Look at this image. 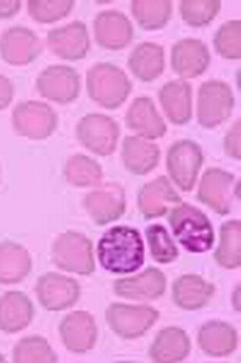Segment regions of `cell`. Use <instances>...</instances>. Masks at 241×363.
<instances>
[{
  "mask_svg": "<svg viewBox=\"0 0 241 363\" xmlns=\"http://www.w3.org/2000/svg\"><path fill=\"white\" fill-rule=\"evenodd\" d=\"M98 44L108 50L125 49L134 38V26L125 13L117 10L102 11L93 22Z\"/></svg>",
  "mask_w": 241,
  "mask_h": 363,
  "instance_id": "cell-13",
  "label": "cell"
},
{
  "mask_svg": "<svg viewBox=\"0 0 241 363\" xmlns=\"http://www.w3.org/2000/svg\"><path fill=\"white\" fill-rule=\"evenodd\" d=\"M86 87L90 98L109 109L122 106L128 98L132 84L118 66L100 62L86 72Z\"/></svg>",
  "mask_w": 241,
  "mask_h": 363,
  "instance_id": "cell-2",
  "label": "cell"
},
{
  "mask_svg": "<svg viewBox=\"0 0 241 363\" xmlns=\"http://www.w3.org/2000/svg\"><path fill=\"white\" fill-rule=\"evenodd\" d=\"M76 133L86 148L96 155L106 156L114 152L119 128L109 116L89 114L81 119Z\"/></svg>",
  "mask_w": 241,
  "mask_h": 363,
  "instance_id": "cell-9",
  "label": "cell"
},
{
  "mask_svg": "<svg viewBox=\"0 0 241 363\" xmlns=\"http://www.w3.org/2000/svg\"><path fill=\"white\" fill-rule=\"evenodd\" d=\"M210 61L208 47L201 40L184 38L172 48V68L183 79H194L204 74Z\"/></svg>",
  "mask_w": 241,
  "mask_h": 363,
  "instance_id": "cell-15",
  "label": "cell"
},
{
  "mask_svg": "<svg viewBox=\"0 0 241 363\" xmlns=\"http://www.w3.org/2000/svg\"><path fill=\"white\" fill-rule=\"evenodd\" d=\"M32 268L30 252L23 245L11 242L0 243V284L22 283Z\"/></svg>",
  "mask_w": 241,
  "mask_h": 363,
  "instance_id": "cell-18",
  "label": "cell"
},
{
  "mask_svg": "<svg viewBox=\"0 0 241 363\" xmlns=\"http://www.w3.org/2000/svg\"><path fill=\"white\" fill-rule=\"evenodd\" d=\"M86 208L94 220L105 224L118 218L125 208L122 189L116 184H107L86 197Z\"/></svg>",
  "mask_w": 241,
  "mask_h": 363,
  "instance_id": "cell-23",
  "label": "cell"
},
{
  "mask_svg": "<svg viewBox=\"0 0 241 363\" xmlns=\"http://www.w3.org/2000/svg\"><path fill=\"white\" fill-rule=\"evenodd\" d=\"M128 67L131 72L143 82L158 79L165 69L163 47L149 42L137 45L129 54Z\"/></svg>",
  "mask_w": 241,
  "mask_h": 363,
  "instance_id": "cell-22",
  "label": "cell"
},
{
  "mask_svg": "<svg viewBox=\"0 0 241 363\" xmlns=\"http://www.w3.org/2000/svg\"><path fill=\"white\" fill-rule=\"evenodd\" d=\"M12 125L16 133L30 140H42L51 136L58 125V116L45 102H20L12 112Z\"/></svg>",
  "mask_w": 241,
  "mask_h": 363,
  "instance_id": "cell-3",
  "label": "cell"
},
{
  "mask_svg": "<svg viewBox=\"0 0 241 363\" xmlns=\"http://www.w3.org/2000/svg\"><path fill=\"white\" fill-rule=\"evenodd\" d=\"M151 255L158 262L169 263L177 256V250L167 231L162 225H151L147 230Z\"/></svg>",
  "mask_w": 241,
  "mask_h": 363,
  "instance_id": "cell-37",
  "label": "cell"
},
{
  "mask_svg": "<svg viewBox=\"0 0 241 363\" xmlns=\"http://www.w3.org/2000/svg\"><path fill=\"white\" fill-rule=\"evenodd\" d=\"M240 20H230L219 27L213 46L220 56L227 60L240 59Z\"/></svg>",
  "mask_w": 241,
  "mask_h": 363,
  "instance_id": "cell-36",
  "label": "cell"
},
{
  "mask_svg": "<svg viewBox=\"0 0 241 363\" xmlns=\"http://www.w3.org/2000/svg\"><path fill=\"white\" fill-rule=\"evenodd\" d=\"M126 121L130 129L148 139L160 138L167 132V126L157 113L153 101L147 97L134 100Z\"/></svg>",
  "mask_w": 241,
  "mask_h": 363,
  "instance_id": "cell-20",
  "label": "cell"
},
{
  "mask_svg": "<svg viewBox=\"0 0 241 363\" xmlns=\"http://www.w3.org/2000/svg\"><path fill=\"white\" fill-rule=\"evenodd\" d=\"M114 289L123 298L151 300L162 296L166 289V279L161 272L150 269L134 278L119 280Z\"/></svg>",
  "mask_w": 241,
  "mask_h": 363,
  "instance_id": "cell-24",
  "label": "cell"
},
{
  "mask_svg": "<svg viewBox=\"0 0 241 363\" xmlns=\"http://www.w3.org/2000/svg\"><path fill=\"white\" fill-rule=\"evenodd\" d=\"M98 255L105 269L130 273L143 264V243L139 231L126 227L114 228L100 240Z\"/></svg>",
  "mask_w": 241,
  "mask_h": 363,
  "instance_id": "cell-1",
  "label": "cell"
},
{
  "mask_svg": "<svg viewBox=\"0 0 241 363\" xmlns=\"http://www.w3.org/2000/svg\"><path fill=\"white\" fill-rule=\"evenodd\" d=\"M165 113L175 124L182 125L192 116V86L183 79L167 82L160 91Z\"/></svg>",
  "mask_w": 241,
  "mask_h": 363,
  "instance_id": "cell-21",
  "label": "cell"
},
{
  "mask_svg": "<svg viewBox=\"0 0 241 363\" xmlns=\"http://www.w3.org/2000/svg\"><path fill=\"white\" fill-rule=\"evenodd\" d=\"M189 349L187 335L180 328H169L158 335L151 354L155 362H175L184 359Z\"/></svg>",
  "mask_w": 241,
  "mask_h": 363,
  "instance_id": "cell-27",
  "label": "cell"
},
{
  "mask_svg": "<svg viewBox=\"0 0 241 363\" xmlns=\"http://www.w3.org/2000/svg\"><path fill=\"white\" fill-rule=\"evenodd\" d=\"M216 258L219 264L227 269L237 268L240 264V222L230 221L223 225Z\"/></svg>",
  "mask_w": 241,
  "mask_h": 363,
  "instance_id": "cell-35",
  "label": "cell"
},
{
  "mask_svg": "<svg viewBox=\"0 0 241 363\" xmlns=\"http://www.w3.org/2000/svg\"><path fill=\"white\" fill-rule=\"evenodd\" d=\"M12 361L16 363H56L58 356L46 338L33 335L20 339L13 347Z\"/></svg>",
  "mask_w": 241,
  "mask_h": 363,
  "instance_id": "cell-31",
  "label": "cell"
},
{
  "mask_svg": "<svg viewBox=\"0 0 241 363\" xmlns=\"http://www.w3.org/2000/svg\"><path fill=\"white\" fill-rule=\"evenodd\" d=\"M221 6L219 0H183L179 10L186 23L192 27H203L216 18Z\"/></svg>",
  "mask_w": 241,
  "mask_h": 363,
  "instance_id": "cell-34",
  "label": "cell"
},
{
  "mask_svg": "<svg viewBox=\"0 0 241 363\" xmlns=\"http://www.w3.org/2000/svg\"><path fill=\"white\" fill-rule=\"evenodd\" d=\"M231 87L222 80L204 82L199 89L198 119L208 128L222 124L230 118L233 107Z\"/></svg>",
  "mask_w": 241,
  "mask_h": 363,
  "instance_id": "cell-7",
  "label": "cell"
},
{
  "mask_svg": "<svg viewBox=\"0 0 241 363\" xmlns=\"http://www.w3.org/2000/svg\"><path fill=\"white\" fill-rule=\"evenodd\" d=\"M35 86L41 97L54 104L66 105L78 97L81 75L71 66L53 65L40 72Z\"/></svg>",
  "mask_w": 241,
  "mask_h": 363,
  "instance_id": "cell-5",
  "label": "cell"
},
{
  "mask_svg": "<svg viewBox=\"0 0 241 363\" xmlns=\"http://www.w3.org/2000/svg\"><path fill=\"white\" fill-rule=\"evenodd\" d=\"M199 345L206 353L213 356H224L237 347L236 332L223 322H210L202 328L199 335Z\"/></svg>",
  "mask_w": 241,
  "mask_h": 363,
  "instance_id": "cell-29",
  "label": "cell"
},
{
  "mask_svg": "<svg viewBox=\"0 0 241 363\" xmlns=\"http://www.w3.org/2000/svg\"><path fill=\"white\" fill-rule=\"evenodd\" d=\"M175 235L186 249L192 252H204L211 248L213 230L208 219L201 211L183 205L171 216Z\"/></svg>",
  "mask_w": 241,
  "mask_h": 363,
  "instance_id": "cell-4",
  "label": "cell"
},
{
  "mask_svg": "<svg viewBox=\"0 0 241 363\" xmlns=\"http://www.w3.org/2000/svg\"><path fill=\"white\" fill-rule=\"evenodd\" d=\"M52 259L59 269L68 272L88 275L94 270L92 245L78 233L60 235L53 244Z\"/></svg>",
  "mask_w": 241,
  "mask_h": 363,
  "instance_id": "cell-6",
  "label": "cell"
},
{
  "mask_svg": "<svg viewBox=\"0 0 241 363\" xmlns=\"http://www.w3.org/2000/svg\"><path fill=\"white\" fill-rule=\"evenodd\" d=\"M13 97H15V86L12 81L5 75L0 74V111L8 108Z\"/></svg>",
  "mask_w": 241,
  "mask_h": 363,
  "instance_id": "cell-39",
  "label": "cell"
},
{
  "mask_svg": "<svg viewBox=\"0 0 241 363\" xmlns=\"http://www.w3.org/2000/svg\"><path fill=\"white\" fill-rule=\"evenodd\" d=\"M22 6L20 0H0V19H10L16 16Z\"/></svg>",
  "mask_w": 241,
  "mask_h": 363,
  "instance_id": "cell-40",
  "label": "cell"
},
{
  "mask_svg": "<svg viewBox=\"0 0 241 363\" xmlns=\"http://www.w3.org/2000/svg\"><path fill=\"white\" fill-rule=\"evenodd\" d=\"M74 5L73 0H30L27 2V11L33 21L52 24L70 15Z\"/></svg>",
  "mask_w": 241,
  "mask_h": 363,
  "instance_id": "cell-33",
  "label": "cell"
},
{
  "mask_svg": "<svg viewBox=\"0 0 241 363\" xmlns=\"http://www.w3.org/2000/svg\"><path fill=\"white\" fill-rule=\"evenodd\" d=\"M158 313L146 306L112 305L107 311V320L112 330L125 338L139 337L155 323Z\"/></svg>",
  "mask_w": 241,
  "mask_h": 363,
  "instance_id": "cell-14",
  "label": "cell"
},
{
  "mask_svg": "<svg viewBox=\"0 0 241 363\" xmlns=\"http://www.w3.org/2000/svg\"><path fill=\"white\" fill-rule=\"evenodd\" d=\"M202 164V150L194 142L178 141L169 150V173L177 186L184 191H189L194 187Z\"/></svg>",
  "mask_w": 241,
  "mask_h": 363,
  "instance_id": "cell-12",
  "label": "cell"
},
{
  "mask_svg": "<svg viewBox=\"0 0 241 363\" xmlns=\"http://www.w3.org/2000/svg\"><path fill=\"white\" fill-rule=\"evenodd\" d=\"M0 171H1V170H0Z\"/></svg>",
  "mask_w": 241,
  "mask_h": 363,
  "instance_id": "cell-42",
  "label": "cell"
},
{
  "mask_svg": "<svg viewBox=\"0 0 241 363\" xmlns=\"http://www.w3.org/2000/svg\"><path fill=\"white\" fill-rule=\"evenodd\" d=\"M0 362H6L4 356L2 354H0Z\"/></svg>",
  "mask_w": 241,
  "mask_h": 363,
  "instance_id": "cell-41",
  "label": "cell"
},
{
  "mask_svg": "<svg viewBox=\"0 0 241 363\" xmlns=\"http://www.w3.org/2000/svg\"><path fill=\"white\" fill-rule=\"evenodd\" d=\"M180 201V198L165 177H158L148 184L140 196L141 209L148 217L160 216Z\"/></svg>",
  "mask_w": 241,
  "mask_h": 363,
  "instance_id": "cell-26",
  "label": "cell"
},
{
  "mask_svg": "<svg viewBox=\"0 0 241 363\" xmlns=\"http://www.w3.org/2000/svg\"><path fill=\"white\" fill-rule=\"evenodd\" d=\"M46 45L54 56L64 60L76 61L86 57L91 43L86 24L75 20L48 32Z\"/></svg>",
  "mask_w": 241,
  "mask_h": 363,
  "instance_id": "cell-11",
  "label": "cell"
},
{
  "mask_svg": "<svg viewBox=\"0 0 241 363\" xmlns=\"http://www.w3.org/2000/svg\"><path fill=\"white\" fill-rule=\"evenodd\" d=\"M225 150L230 157L240 159V121H237L227 134Z\"/></svg>",
  "mask_w": 241,
  "mask_h": 363,
  "instance_id": "cell-38",
  "label": "cell"
},
{
  "mask_svg": "<svg viewBox=\"0 0 241 363\" xmlns=\"http://www.w3.org/2000/svg\"><path fill=\"white\" fill-rule=\"evenodd\" d=\"M42 52V42L28 27L13 26L5 30L0 36V57L9 65H30Z\"/></svg>",
  "mask_w": 241,
  "mask_h": 363,
  "instance_id": "cell-8",
  "label": "cell"
},
{
  "mask_svg": "<svg viewBox=\"0 0 241 363\" xmlns=\"http://www.w3.org/2000/svg\"><path fill=\"white\" fill-rule=\"evenodd\" d=\"M234 177L220 169L206 170L203 176L199 196L218 213L228 212L232 196Z\"/></svg>",
  "mask_w": 241,
  "mask_h": 363,
  "instance_id": "cell-19",
  "label": "cell"
},
{
  "mask_svg": "<svg viewBox=\"0 0 241 363\" xmlns=\"http://www.w3.org/2000/svg\"><path fill=\"white\" fill-rule=\"evenodd\" d=\"M35 293L45 310L59 312L77 303L80 297V286L72 278L56 272H47L38 279Z\"/></svg>",
  "mask_w": 241,
  "mask_h": 363,
  "instance_id": "cell-10",
  "label": "cell"
},
{
  "mask_svg": "<svg viewBox=\"0 0 241 363\" xmlns=\"http://www.w3.org/2000/svg\"><path fill=\"white\" fill-rule=\"evenodd\" d=\"M67 180L75 186H95L102 179L99 164L83 155H75L68 160L66 167Z\"/></svg>",
  "mask_w": 241,
  "mask_h": 363,
  "instance_id": "cell-32",
  "label": "cell"
},
{
  "mask_svg": "<svg viewBox=\"0 0 241 363\" xmlns=\"http://www.w3.org/2000/svg\"><path fill=\"white\" fill-rule=\"evenodd\" d=\"M160 150L155 143L128 136L123 141L122 160L127 168L135 174H146L160 161Z\"/></svg>",
  "mask_w": 241,
  "mask_h": 363,
  "instance_id": "cell-25",
  "label": "cell"
},
{
  "mask_svg": "<svg viewBox=\"0 0 241 363\" xmlns=\"http://www.w3.org/2000/svg\"><path fill=\"white\" fill-rule=\"evenodd\" d=\"M213 291L212 285L196 276L179 279L174 286L177 303L186 310H196L204 306Z\"/></svg>",
  "mask_w": 241,
  "mask_h": 363,
  "instance_id": "cell-30",
  "label": "cell"
},
{
  "mask_svg": "<svg viewBox=\"0 0 241 363\" xmlns=\"http://www.w3.org/2000/svg\"><path fill=\"white\" fill-rule=\"evenodd\" d=\"M33 317V304L24 292L11 291L0 297V331L10 335L22 332Z\"/></svg>",
  "mask_w": 241,
  "mask_h": 363,
  "instance_id": "cell-17",
  "label": "cell"
},
{
  "mask_svg": "<svg viewBox=\"0 0 241 363\" xmlns=\"http://www.w3.org/2000/svg\"><path fill=\"white\" fill-rule=\"evenodd\" d=\"M131 12L143 30H160L171 18L173 4L170 0H134Z\"/></svg>",
  "mask_w": 241,
  "mask_h": 363,
  "instance_id": "cell-28",
  "label": "cell"
},
{
  "mask_svg": "<svg viewBox=\"0 0 241 363\" xmlns=\"http://www.w3.org/2000/svg\"><path fill=\"white\" fill-rule=\"evenodd\" d=\"M59 330L65 347L74 353L90 350L98 335L94 319L86 311H75L66 315L61 321Z\"/></svg>",
  "mask_w": 241,
  "mask_h": 363,
  "instance_id": "cell-16",
  "label": "cell"
}]
</instances>
